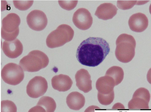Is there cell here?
Wrapping results in <instances>:
<instances>
[{"mask_svg": "<svg viewBox=\"0 0 151 112\" xmlns=\"http://www.w3.org/2000/svg\"><path fill=\"white\" fill-rule=\"evenodd\" d=\"M112 109H115V110H125V107L123 106V105L122 104L119 103L116 104L114 105V106L112 107Z\"/></svg>", "mask_w": 151, "mask_h": 112, "instance_id": "28", "label": "cell"}, {"mask_svg": "<svg viewBox=\"0 0 151 112\" xmlns=\"http://www.w3.org/2000/svg\"><path fill=\"white\" fill-rule=\"evenodd\" d=\"M118 9L111 3H104L97 7L95 15L100 19L106 20L113 18L117 13Z\"/></svg>", "mask_w": 151, "mask_h": 112, "instance_id": "14", "label": "cell"}, {"mask_svg": "<svg viewBox=\"0 0 151 112\" xmlns=\"http://www.w3.org/2000/svg\"><path fill=\"white\" fill-rule=\"evenodd\" d=\"M105 76L112 78L115 81V86H117L122 82L124 78V72L121 67L113 66L107 70Z\"/></svg>", "mask_w": 151, "mask_h": 112, "instance_id": "18", "label": "cell"}, {"mask_svg": "<svg viewBox=\"0 0 151 112\" xmlns=\"http://www.w3.org/2000/svg\"><path fill=\"white\" fill-rule=\"evenodd\" d=\"M1 76L3 80L6 84L15 86L19 84L24 80V73L19 65L10 63L3 67Z\"/></svg>", "mask_w": 151, "mask_h": 112, "instance_id": "5", "label": "cell"}, {"mask_svg": "<svg viewBox=\"0 0 151 112\" xmlns=\"http://www.w3.org/2000/svg\"><path fill=\"white\" fill-rule=\"evenodd\" d=\"M114 98V91L108 95H103L99 93L97 94L98 101L99 103L103 105H108L111 104L113 102Z\"/></svg>", "mask_w": 151, "mask_h": 112, "instance_id": "21", "label": "cell"}, {"mask_svg": "<svg viewBox=\"0 0 151 112\" xmlns=\"http://www.w3.org/2000/svg\"><path fill=\"white\" fill-rule=\"evenodd\" d=\"M37 105L44 107L46 112H54L57 107L55 100L52 98L48 96H43L41 98Z\"/></svg>", "mask_w": 151, "mask_h": 112, "instance_id": "19", "label": "cell"}, {"mask_svg": "<svg viewBox=\"0 0 151 112\" xmlns=\"http://www.w3.org/2000/svg\"><path fill=\"white\" fill-rule=\"evenodd\" d=\"M49 63L48 56L40 51H32L19 61V66L23 70L33 72L39 71L47 67Z\"/></svg>", "mask_w": 151, "mask_h": 112, "instance_id": "3", "label": "cell"}, {"mask_svg": "<svg viewBox=\"0 0 151 112\" xmlns=\"http://www.w3.org/2000/svg\"><path fill=\"white\" fill-rule=\"evenodd\" d=\"M72 20L77 28L82 30H86L91 28L93 19L87 9L80 8L74 13Z\"/></svg>", "mask_w": 151, "mask_h": 112, "instance_id": "9", "label": "cell"}, {"mask_svg": "<svg viewBox=\"0 0 151 112\" xmlns=\"http://www.w3.org/2000/svg\"><path fill=\"white\" fill-rule=\"evenodd\" d=\"M1 112H17V107L12 101L3 100L1 102Z\"/></svg>", "mask_w": 151, "mask_h": 112, "instance_id": "20", "label": "cell"}, {"mask_svg": "<svg viewBox=\"0 0 151 112\" xmlns=\"http://www.w3.org/2000/svg\"><path fill=\"white\" fill-rule=\"evenodd\" d=\"M20 18L16 13H9L2 20L1 30L6 33H11L19 29V26L20 24Z\"/></svg>", "mask_w": 151, "mask_h": 112, "instance_id": "13", "label": "cell"}, {"mask_svg": "<svg viewBox=\"0 0 151 112\" xmlns=\"http://www.w3.org/2000/svg\"><path fill=\"white\" fill-rule=\"evenodd\" d=\"M99 107L94 105H92L87 108L84 112H94L95 110H100Z\"/></svg>", "mask_w": 151, "mask_h": 112, "instance_id": "27", "label": "cell"}, {"mask_svg": "<svg viewBox=\"0 0 151 112\" xmlns=\"http://www.w3.org/2000/svg\"><path fill=\"white\" fill-rule=\"evenodd\" d=\"M58 2L62 9L70 11L76 8L78 1H59Z\"/></svg>", "mask_w": 151, "mask_h": 112, "instance_id": "23", "label": "cell"}, {"mask_svg": "<svg viewBox=\"0 0 151 112\" xmlns=\"http://www.w3.org/2000/svg\"><path fill=\"white\" fill-rule=\"evenodd\" d=\"M15 8L19 10L25 11L30 9L34 3L33 1H13Z\"/></svg>", "mask_w": 151, "mask_h": 112, "instance_id": "22", "label": "cell"}, {"mask_svg": "<svg viewBox=\"0 0 151 112\" xmlns=\"http://www.w3.org/2000/svg\"><path fill=\"white\" fill-rule=\"evenodd\" d=\"M2 50L6 56L10 58H16L22 54L23 46L19 39L14 41H4L2 44Z\"/></svg>", "mask_w": 151, "mask_h": 112, "instance_id": "11", "label": "cell"}, {"mask_svg": "<svg viewBox=\"0 0 151 112\" xmlns=\"http://www.w3.org/2000/svg\"><path fill=\"white\" fill-rule=\"evenodd\" d=\"M27 22L31 29L39 31L43 30L46 27L48 24V19L43 12L35 10L27 15Z\"/></svg>", "mask_w": 151, "mask_h": 112, "instance_id": "8", "label": "cell"}, {"mask_svg": "<svg viewBox=\"0 0 151 112\" xmlns=\"http://www.w3.org/2000/svg\"><path fill=\"white\" fill-rule=\"evenodd\" d=\"M116 45L115 55L117 60L124 63L132 61L135 54L136 46L134 37L127 34H121L118 37Z\"/></svg>", "mask_w": 151, "mask_h": 112, "instance_id": "2", "label": "cell"}, {"mask_svg": "<svg viewBox=\"0 0 151 112\" xmlns=\"http://www.w3.org/2000/svg\"><path fill=\"white\" fill-rule=\"evenodd\" d=\"M115 82L112 78L105 76L99 78L96 81V87L98 93L103 95H108L114 91Z\"/></svg>", "mask_w": 151, "mask_h": 112, "instance_id": "16", "label": "cell"}, {"mask_svg": "<svg viewBox=\"0 0 151 112\" xmlns=\"http://www.w3.org/2000/svg\"><path fill=\"white\" fill-rule=\"evenodd\" d=\"M19 30L18 29L13 33H8L1 30V36L2 38L5 41L11 42V41H14L16 39L19 34Z\"/></svg>", "mask_w": 151, "mask_h": 112, "instance_id": "25", "label": "cell"}, {"mask_svg": "<svg viewBox=\"0 0 151 112\" xmlns=\"http://www.w3.org/2000/svg\"><path fill=\"white\" fill-rule=\"evenodd\" d=\"M74 35V30L70 26L60 25L49 34L46 38V45L52 49L60 47L71 41Z\"/></svg>", "mask_w": 151, "mask_h": 112, "instance_id": "4", "label": "cell"}, {"mask_svg": "<svg viewBox=\"0 0 151 112\" xmlns=\"http://www.w3.org/2000/svg\"><path fill=\"white\" fill-rule=\"evenodd\" d=\"M48 88L46 79L43 77L37 76L32 79L27 84V93L31 98H38L46 93Z\"/></svg>", "mask_w": 151, "mask_h": 112, "instance_id": "7", "label": "cell"}, {"mask_svg": "<svg viewBox=\"0 0 151 112\" xmlns=\"http://www.w3.org/2000/svg\"><path fill=\"white\" fill-rule=\"evenodd\" d=\"M84 96L81 93L76 91L69 94L66 98V103L69 108L74 111H79L85 104Z\"/></svg>", "mask_w": 151, "mask_h": 112, "instance_id": "17", "label": "cell"}, {"mask_svg": "<svg viewBox=\"0 0 151 112\" xmlns=\"http://www.w3.org/2000/svg\"><path fill=\"white\" fill-rule=\"evenodd\" d=\"M76 86L80 90L88 93L92 89L91 76L88 71L81 69L77 71L75 76Z\"/></svg>", "mask_w": 151, "mask_h": 112, "instance_id": "12", "label": "cell"}, {"mask_svg": "<svg viewBox=\"0 0 151 112\" xmlns=\"http://www.w3.org/2000/svg\"><path fill=\"white\" fill-rule=\"evenodd\" d=\"M73 81L67 75L60 74L54 76L52 79V85L54 89L60 92H65L70 89Z\"/></svg>", "mask_w": 151, "mask_h": 112, "instance_id": "15", "label": "cell"}, {"mask_svg": "<svg viewBox=\"0 0 151 112\" xmlns=\"http://www.w3.org/2000/svg\"><path fill=\"white\" fill-rule=\"evenodd\" d=\"M150 94L148 90L142 87L136 90L128 106L130 110H149Z\"/></svg>", "mask_w": 151, "mask_h": 112, "instance_id": "6", "label": "cell"}, {"mask_svg": "<svg viewBox=\"0 0 151 112\" xmlns=\"http://www.w3.org/2000/svg\"><path fill=\"white\" fill-rule=\"evenodd\" d=\"M129 26L132 31L142 32L145 30L149 25V20L146 15L142 13L133 14L129 20Z\"/></svg>", "mask_w": 151, "mask_h": 112, "instance_id": "10", "label": "cell"}, {"mask_svg": "<svg viewBox=\"0 0 151 112\" xmlns=\"http://www.w3.org/2000/svg\"><path fill=\"white\" fill-rule=\"evenodd\" d=\"M110 51L109 45L103 38L90 37L78 48L76 57L81 64L94 67L101 63Z\"/></svg>", "mask_w": 151, "mask_h": 112, "instance_id": "1", "label": "cell"}, {"mask_svg": "<svg viewBox=\"0 0 151 112\" xmlns=\"http://www.w3.org/2000/svg\"><path fill=\"white\" fill-rule=\"evenodd\" d=\"M28 112H46V111L42 106L37 105L30 109Z\"/></svg>", "mask_w": 151, "mask_h": 112, "instance_id": "26", "label": "cell"}, {"mask_svg": "<svg viewBox=\"0 0 151 112\" xmlns=\"http://www.w3.org/2000/svg\"><path fill=\"white\" fill-rule=\"evenodd\" d=\"M137 1H118L117 7L122 10H127L131 9L137 4Z\"/></svg>", "mask_w": 151, "mask_h": 112, "instance_id": "24", "label": "cell"}]
</instances>
